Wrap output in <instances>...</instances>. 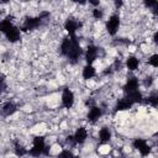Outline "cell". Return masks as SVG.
<instances>
[{
    "label": "cell",
    "mask_w": 158,
    "mask_h": 158,
    "mask_svg": "<svg viewBox=\"0 0 158 158\" xmlns=\"http://www.w3.org/2000/svg\"><path fill=\"white\" fill-rule=\"evenodd\" d=\"M70 44H72V40H70V37H67V38L63 40L62 46H60V49H62V53H63L64 56L68 54V52H69V49H70Z\"/></svg>",
    "instance_id": "cell-19"
},
{
    "label": "cell",
    "mask_w": 158,
    "mask_h": 158,
    "mask_svg": "<svg viewBox=\"0 0 158 158\" xmlns=\"http://www.w3.org/2000/svg\"><path fill=\"white\" fill-rule=\"evenodd\" d=\"M146 5L147 6H154L156 7L157 6V2L156 1H146Z\"/></svg>",
    "instance_id": "cell-26"
},
{
    "label": "cell",
    "mask_w": 158,
    "mask_h": 158,
    "mask_svg": "<svg viewBox=\"0 0 158 158\" xmlns=\"http://www.w3.org/2000/svg\"><path fill=\"white\" fill-rule=\"evenodd\" d=\"M133 104L130 101V99L126 96V98H122L117 101L116 104V110H128Z\"/></svg>",
    "instance_id": "cell-13"
},
{
    "label": "cell",
    "mask_w": 158,
    "mask_h": 158,
    "mask_svg": "<svg viewBox=\"0 0 158 158\" xmlns=\"http://www.w3.org/2000/svg\"><path fill=\"white\" fill-rule=\"evenodd\" d=\"M138 64H139V62L136 57H128L126 60V65L130 70H136L138 68Z\"/></svg>",
    "instance_id": "cell-17"
},
{
    "label": "cell",
    "mask_w": 158,
    "mask_h": 158,
    "mask_svg": "<svg viewBox=\"0 0 158 158\" xmlns=\"http://www.w3.org/2000/svg\"><path fill=\"white\" fill-rule=\"evenodd\" d=\"M70 40H72V44H70V49H69L67 57L68 58H72V59H77L80 56V53H81V48H80L79 42H78V40H77L75 36L70 37Z\"/></svg>",
    "instance_id": "cell-2"
},
{
    "label": "cell",
    "mask_w": 158,
    "mask_h": 158,
    "mask_svg": "<svg viewBox=\"0 0 158 158\" xmlns=\"http://www.w3.org/2000/svg\"><path fill=\"white\" fill-rule=\"evenodd\" d=\"M46 144L43 137H35L33 138V147L30 149V154L33 157H40L44 152Z\"/></svg>",
    "instance_id": "cell-1"
},
{
    "label": "cell",
    "mask_w": 158,
    "mask_h": 158,
    "mask_svg": "<svg viewBox=\"0 0 158 158\" xmlns=\"http://www.w3.org/2000/svg\"><path fill=\"white\" fill-rule=\"evenodd\" d=\"M5 88H6V85H5V77L2 74H0V91H2Z\"/></svg>",
    "instance_id": "cell-25"
},
{
    "label": "cell",
    "mask_w": 158,
    "mask_h": 158,
    "mask_svg": "<svg viewBox=\"0 0 158 158\" xmlns=\"http://www.w3.org/2000/svg\"><path fill=\"white\" fill-rule=\"evenodd\" d=\"M115 5H116V6H121V5H122V1H116Z\"/></svg>",
    "instance_id": "cell-28"
},
{
    "label": "cell",
    "mask_w": 158,
    "mask_h": 158,
    "mask_svg": "<svg viewBox=\"0 0 158 158\" xmlns=\"http://www.w3.org/2000/svg\"><path fill=\"white\" fill-rule=\"evenodd\" d=\"M99 137H100V141L101 142H107L111 138V131L107 127H102L99 131Z\"/></svg>",
    "instance_id": "cell-16"
},
{
    "label": "cell",
    "mask_w": 158,
    "mask_h": 158,
    "mask_svg": "<svg viewBox=\"0 0 158 158\" xmlns=\"http://www.w3.org/2000/svg\"><path fill=\"white\" fill-rule=\"evenodd\" d=\"M62 104L67 109H70L73 106V104H74V94L69 89H64V91L62 94Z\"/></svg>",
    "instance_id": "cell-5"
},
{
    "label": "cell",
    "mask_w": 158,
    "mask_h": 158,
    "mask_svg": "<svg viewBox=\"0 0 158 158\" xmlns=\"http://www.w3.org/2000/svg\"><path fill=\"white\" fill-rule=\"evenodd\" d=\"M5 36H6V38H7L10 42H16V41H19V38H20V30H19L17 27L12 26L7 32H5Z\"/></svg>",
    "instance_id": "cell-10"
},
{
    "label": "cell",
    "mask_w": 158,
    "mask_h": 158,
    "mask_svg": "<svg viewBox=\"0 0 158 158\" xmlns=\"http://www.w3.org/2000/svg\"><path fill=\"white\" fill-rule=\"evenodd\" d=\"M133 147H135L136 149H138L142 156H148L149 152H151L149 146L147 144V142H146L143 138H136L135 142H133Z\"/></svg>",
    "instance_id": "cell-4"
},
{
    "label": "cell",
    "mask_w": 158,
    "mask_h": 158,
    "mask_svg": "<svg viewBox=\"0 0 158 158\" xmlns=\"http://www.w3.org/2000/svg\"><path fill=\"white\" fill-rule=\"evenodd\" d=\"M127 98L130 99V101L132 104L135 102H141L142 101V94L138 91V90H135V91H131V93H127Z\"/></svg>",
    "instance_id": "cell-14"
},
{
    "label": "cell",
    "mask_w": 158,
    "mask_h": 158,
    "mask_svg": "<svg viewBox=\"0 0 158 158\" xmlns=\"http://www.w3.org/2000/svg\"><path fill=\"white\" fill-rule=\"evenodd\" d=\"M98 57V48L95 46H89L85 53V59L88 62V64H91Z\"/></svg>",
    "instance_id": "cell-8"
},
{
    "label": "cell",
    "mask_w": 158,
    "mask_h": 158,
    "mask_svg": "<svg viewBox=\"0 0 158 158\" xmlns=\"http://www.w3.org/2000/svg\"><path fill=\"white\" fill-rule=\"evenodd\" d=\"M41 23V19L40 17H27L25 20V23H23V31H30V30H33L36 28L38 25Z\"/></svg>",
    "instance_id": "cell-6"
},
{
    "label": "cell",
    "mask_w": 158,
    "mask_h": 158,
    "mask_svg": "<svg viewBox=\"0 0 158 158\" xmlns=\"http://www.w3.org/2000/svg\"><path fill=\"white\" fill-rule=\"evenodd\" d=\"M93 16H94L95 19H101V17H102V11L99 10V9H94V10H93Z\"/></svg>",
    "instance_id": "cell-24"
},
{
    "label": "cell",
    "mask_w": 158,
    "mask_h": 158,
    "mask_svg": "<svg viewBox=\"0 0 158 158\" xmlns=\"http://www.w3.org/2000/svg\"><path fill=\"white\" fill-rule=\"evenodd\" d=\"M58 158H74V156H73V153H72L70 151L64 149V151H62V152L58 154Z\"/></svg>",
    "instance_id": "cell-22"
},
{
    "label": "cell",
    "mask_w": 158,
    "mask_h": 158,
    "mask_svg": "<svg viewBox=\"0 0 158 158\" xmlns=\"http://www.w3.org/2000/svg\"><path fill=\"white\" fill-rule=\"evenodd\" d=\"M78 22L75 21V20H73V19H68L67 21H65V23H64V27H65V30H67V32L69 33V37H73V36H75V31L78 30Z\"/></svg>",
    "instance_id": "cell-7"
},
{
    "label": "cell",
    "mask_w": 158,
    "mask_h": 158,
    "mask_svg": "<svg viewBox=\"0 0 158 158\" xmlns=\"http://www.w3.org/2000/svg\"><path fill=\"white\" fill-rule=\"evenodd\" d=\"M137 88H138V79L133 77V78H128V79H127L126 85L123 86V90H125L126 93H131V91L137 90Z\"/></svg>",
    "instance_id": "cell-11"
},
{
    "label": "cell",
    "mask_w": 158,
    "mask_h": 158,
    "mask_svg": "<svg viewBox=\"0 0 158 158\" xmlns=\"http://www.w3.org/2000/svg\"><path fill=\"white\" fill-rule=\"evenodd\" d=\"M86 137H88V131H86V128L79 127V128L75 131V135H74L73 138H74L75 143H83V142H85Z\"/></svg>",
    "instance_id": "cell-9"
},
{
    "label": "cell",
    "mask_w": 158,
    "mask_h": 158,
    "mask_svg": "<svg viewBox=\"0 0 158 158\" xmlns=\"http://www.w3.org/2000/svg\"><path fill=\"white\" fill-rule=\"evenodd\" d=\"M147 104H149V105H152V106H157L158 105V98H157V95L156 94H153V95H149L148 98H147Z\"/></svg>",
    "instance_id": "cell-20"
},
{
    "label": "cell",
    "mask_w": 158,
    "mask_h": 158,
    "mask_svg": "<svg viewBox=\"0 0 158 158\" xmlns=\"http://www.w3.org/2000/svg\"><path fill=\"white\" fill-rule=\"evenodd\" d=\"M100 116H101V109L98 106H91L88 114V120L90 122H95L96 120L100 118Z\"/></svg>",
    "instance_id": "cell-12"
},
{
    "label": "cell",
    "mask_w": 158,
    "mask_h": 158,
    "mask_svg": "<svg viewBox=\"0 0 158 158\" xmlns=\"http://www.w3.org/2000/svg\"><path fill=\"white\" fill-rule=\"evenodd\" d=\"M153 41H154V42H157V41H158V32H156V33H154V36H153Z\"/></svg>",
    "instance_id": "cell-27"
},
{
    "label": "cell",
    "mask_w": 158,
    "mask_h": 158,
    "mask_svg": "<svg viewBox=\"0 0 158 158\" xmlns=\"http://www.w3.org/2000/svg\"><path fill=\"white\" fill-rule=\"evenodd\" d=\"M118 26H120V17H118L117 15H112V16L107 20V22H106V30H107V32H109L111 36H114V35L117 32Z\"/></svg>",
    "instance_id": "cell-3"
},
{
    "label": "cell",
    "mask_w": 158,
    "mask_h": 158,
    "mask_svg": "<svg viewBox=\"0 0 158 158\" xmlns=\"http://www.w3.org/2000/svg\"><path fill=\"white\" fill-rule=\"evenodd\" d=\"M15 153H16V156L22 157L23 154H26V149H25V148H23L21 144L16 143V144H15Z\"/></svg>",
    "instance_id": "cell-21"
},
{
    "label": "cell",
    "mask_w": 158,
    "mask_h": 158,
    "mask_svg": "<svg viewBox=\"0 0 158 158\" xmlns=\"http://www.w3.org/2000/svg\"><path fill=\"white\" fill-rule=\"evenodd\" d=\"M94 75H95V69H94V67L91 64H88V65H85L83 68V78L84 79H90Z\"/></svg>",
    "instance_id": "cell-15"
},
{
    "label": "cell",
    "mask_w": 158,
    "mask_h": 158,
    "mask_svg": "<svg viewBox=\"0 0 158 158\" xmlns=\"http://www.w3.org/2000/svg\"><path fill=\"white\" fill-rule=\"evenodd\" d=\"M148 64H151L152 67H158V54H153L149 59H148Z\"/></svg>",
    "instance_id": "cell-23"
},
{
    "label": "cell",
    "mask_w": 158,
    "mask_h": 158,
    "mask_svg": "<svg viewBox=\"0 0 158 158\" xmlns=\"http://www.w3.org/2000/svg\"><path fill=\"white\" fill-rule=\"evenodd\" d=\"M15 111H16V106H15V104H12V102H6V104L2 106V114L6 115V116L12 115Z\"/></svg>",
    "instance_id": "cell-18"
}]
</instances>
